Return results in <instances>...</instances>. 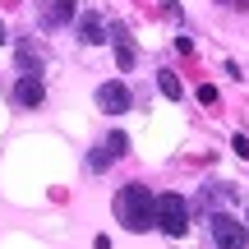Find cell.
Here are the masks:
<instances>
[{
  "mask_svg": "<svg viewBox=\"0 0 249 249\" xmlns=\"http://www.w3.org/2000/svg\"><path fill=\"white\" fill-rule=\"evenodd\" d=\"M116 217H120L124 231L143 235V231L157 226V198H152L143 185H124L120 194H116Z\"/></svg>",
  "mask_w": 249,
  "mask_h": 249,
  "instance_id": "6da1fadb",
  "label": "cell"
},
{
  "mask_svg": "<svg viewBox=\"0 0 249 249\" xmlns=\"http://www.w3.org/2000/svg\"><path fill=\"white\" fill-rule=\"evenodd\" d=\"M157 231L176 235V240L189 231V203L180 194H157Z\"/></svg>",
  "mask_w": 249,
  "mask_h": 249,
  "instance_id": "7a4b0ae2",
  "label": "cell"
},
{
  "mask_svg": "<svg viewBox=\"0 0 249 249\" xmlns=\"http://www.w3.org/2000/svg\"><path fill=\"white\" fill-rule=\"evenodd\" d=\"M213 240H217V249H245L249 245V226L235 222L231 213H213Z\"/></svg>",
  "mask_w": 249,
  "mask_h": 249,
  "instance_id": "3957f363",
  "label": "cell"
},
{
  "mask_svg": "<svg viewBox=\"0 0 249 249\" xmlns=\"http://www.w3.org/2000/svg\"><path fill=\"white\" fill-rule=\"evenodd\" d=\"M97 107L107 111V116H120V111H129V88H124L120 79L102 83V88H97Z\"/></svg>",
  "mask_w": 249,
  "mask_h": 249,
  "instance_id": "277c9868",
  "label": "cell"
},
{
  "mask_svg": "<svg viewBox=\"0 0 249 249\" xmlns=\"http://www.w3.org/2000/svg\"><path fill=\"white\" fill-rule=\"evenodd\" d=\"M14 97L23 102V107H42V102H46V83L37 79V70H28L23 79L14 83Z\"/></svg>",
  "mask_w": 249,
  "mask_h": 249,
  "instance_id": "5b68a950",
  "label": "cell"
},
{
  "mask_svg": "<svg viewBox=\"0 0 249 249\" xmlns=\"http://www.w3.org/2000/svg\"><path fill=\"white\" fill-rule=\"evenodd\" d=\"M124 148H129V139H124V134H111V139H107V143H102V148L88 157V166H92V171H107L116 157H124Z\"/></svg>",
  "mask_w": 249,
  "mask_h": 249,
  "instance_id": "8992f818",
  "label": "cell"
},
{
  "mask_svg": "<svg viewBox=\"0 0 249 249\" xmlns=\"http://www.w3.org/2000/svg\"><path fill=\"white\" fill-rule=\"evenodd\" d=\"M102 33H107V28H102V18H97V14H83V18H79V37H83V42H88V46L107 42V37H102Z\"/></svg>",
  "mask_w": 249,
  "mask_h": 249,
  "instance_id": "52a82bcc",
  "label": "cell"
},
{
  "mask_svg": "<svg viewBox=\"0 0 249 249\" xmlns=\"http://www.w3.org/2000/svg\"><path fill=\"white\" fill-rule=\"evenodd\" d=\"M116 65H120V70H129V65H134V42H129L124 28H116Z\"/></svg>",
  "mask_w": 249,
  "mask_h": 249,
  "instance_id": "ba28073f",
  "label": "cell"
},
{
  "mask_svg": "<svg viewBox=\"0 0 249 249\" xmlns=\"http://www.w3.org/2000/svg\"><path fill=\"white\" fill-rule=\"evenodd\" d=\"M74 18V0H51V9H46V23H70Z\"/></svg>",
  "mask_w": 249,
  "mask_h": 249,
  "instance_id": "9c48e42d",
  "label": "cell"
},
{
  "mask_svg": "<svg viewBox=\"0 0 249 249\" xmlns=\"http://www.w3.org/2000/svg\"><path fill=\"white\" fill-rule=\"evenodd\" d=\"M157 88H161V92H166V97H171V102H176V97H180V92H185V88H180V79H176V74H171V70H166V74H157Z\"/></svg>",
  "mask_w": 249,
  "mask_h": 249,
  "instance_id": "30bf717a",
  "label": "cell"
},
{
  "mask_svg": "<svg viewBox=\"0 0 249 249\" xmlns=\"http://www.w3.org/2000/svg\"><path fill=\"white\" fill-rule=\"evenodd\" d=\"M198 102H203V107H213V102H217V88H208V83H203V88H198Z\"/></svg>",
  "mask_w": 249,
  "mask_h": 249,
  "instance_id": "8fae6325",
  "label": "cell"
},
{
  "mask_svg": "<svg viewBox=\"0 0 249 249\" xmlns=\"http://www.w3.org/2000/svg\"><path fill=\"white\" fill-rule=\"evenodd\" d=\"M231 148L240 152V157H249V139H245V134H235V139H231Z\"/></svg>",
  "mask_w": 249,
  "mask_h": 249,
  "instance_id": "7c38bea8",
  "label": "cell"
},
{
  "mask_svg": "<svg viewBox=\"0 0 249 249\" xmlns=\"http://www.w3.org/2000/svg\"><path fill=\"white\" fill-rule=\"evenodd\" d=\"M0 46H5V28H0Z\"/></svg>",
  "mask_w": 249,
  "mask_h": 249,
  "instance_id": "4fadbf2b",
  "label": "cell"
}]
</instances>
